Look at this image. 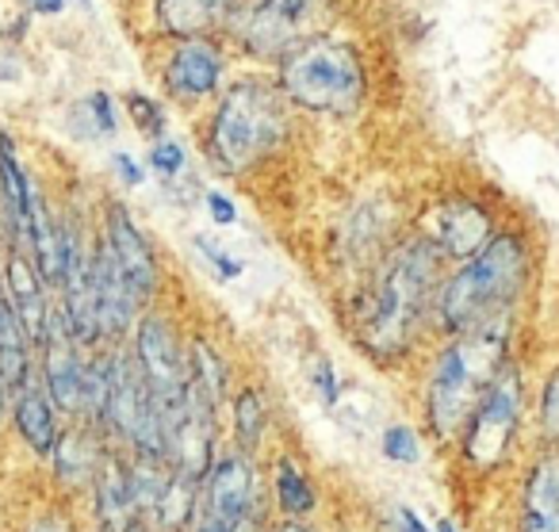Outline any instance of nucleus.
<instances>
[{"label":"nucleus","mask_w":559,"mask_h":532,"mask_svg":"<svg viewBox=\"0 0 559 532\" xmlns=\"http://www.w3.org/2000/svg\"><path fill=\"white\" fill-rule=\"evenodd\" d=\"M441 261L444 257L426 238H411L388 257L376 276L365 307H360V341L376 356L391 360L414 345L429 310H437L441 295Z\"/></svg>","instance_id":"1"},{"label":"nucleus","mask_w":559,"mask_h":532,"mask_svg":"<svg viewBox=\"0 0 559 532\" xmlns=\"http://www.w3.org/2000/svg\"><path fill=\"white\" fill-rule=\"evenodd\" d=\"M533 257L521 234H495L475 257H467L441 284L437 322L449 338L483 330L490 322L513 318L521 292L528 284Z\"/></svg>","instance_id":"2"},{"label":"nucleus","mask_w":559,"mask_h":532,"mask_svg":"<svg viewBox=\"0 0 559 532\" xmlns=\"http://www.w3.org/2000/svg\"><path fill=\"white\" fill-rule=\"evenodd\" d=\"M506 360H510V318L460 333L437 353L426 387V422L437 440H452L456 433H464L467 417L475 414Z\"/></svg>","instance_id":"3"},{"label":"nucleus","mask_w":559,"mask_h":532,"mask_svg":"<svg viewBox=\"0 0 559 532\" xmlns=\"http://www.w3.org/2000/svg\"><path fill=\"white\" fill-rule=\"evenodd\" d=\"M284 127H288V116H284V101L276 88L261 81H241L218 104L207 146L226 173H241L284 139Z\"/></svg>","instance_id":"4"},{"label":"nucleus","mask_w":559,"mask_h":532,"mask_svg":"<svg viewBox=\"0 0 559 532\" xmlns=\"http://www.w3.org/2000/svg\"><path fill=\"white\" fill-rule=\"evenodd\" d=\"M284 93L311 111H353L365 96V66L349 43L307 39L284 58Z\"/></svg>","instance_id":"5"},{"label":"nucleus","mask_w":559,"mask_h":532,"mask_svg":"<svg viewBox=\"0 0 559 532\" xmlns=\"http://www.w3.org/2000/svg\"><path fill=\"white\" fill-rule=\"evenodd\" d=\"M521 406H525V383H521V368L506 360L498 379L487 387L479 399L475 414L464 425V460L475 471H490L506 460L513 437L521 425Z\"/></svg>","instance_id":"6"},{"label":"nucleus","mask_w":559,"mask_h":532,"mask_svg":"<svg viewBox=\"0 0 559 532\" xmlns=\"http://www.w3.org/2000/svg\"><path fill=\"white\" fill-rule=\"evenodd\" d=\"M134 364H139L142 379H146L150 394L162 410L165 429H169L185 410L188 394H192V360H188L177 330L165 318H139V326H134Z\"/></svg>","instance_id":"7"},{"label":"nucleus","mask_w":559,"mask_h":532,"mask_svg":"<svg viewBox=\"0 0 559 532\" xmlns=\"http://www.w3.org/2000/svg\"><path fill=\"white\" fill-rule=\"evenodd\" d=\"M81 341L73 338L66 315L50 310L47 333H43V387H47L50 402L66 414H78L85 402V383H88V360L81 356Z\"/></svg>","instance_id":"8"},{"label":"nucleus","mask_w":559,"mask_h":532,"mask_svg":"<svg viewBox=\"0 0 559 532\" xmlns=\"http://www.w3.org/2000/svg\"><path fill=\"white\" fill-rule=\"evenodd\" d=\"M421 238L437 249L441 257H456L467 261L475 257L490 238H495V218L472 196H452V200L437 203L421 223Z\"/></svg>","instance_id":"9"},{"label":"nucleus","mask_w":559,"mask_h":532,"mask_svg":"<svg viewBox=\"0 0 559 532\" xmlns=\"http://www.w3.org/2000/svg\"><path fill=\"white\" fill-rule=\"evenodd\" d=\"M322 12V0H257L246 24L249 50L264 58L292 55L307 43V32L314 27Z\"/></svg>","instance_id":"10"},{"label":"nucleus","mask_w":559,"mask_h":532,"mask_svg":"<svg viewBox=\"0 0 559 532\" xmlns=\"http://www.w3.org/2000/svg\"><path fill=\"white\" fill-rule=\"evenodd\" d=\"M62 295H66V322L81 345L100 341V299H96V249L81 246L78 234H66V269H62Z\"/></svg>","instance_id":"11"},{"label":"nucleus","mask_w":559,"mask_h":532,"mask_svg":"<svg viewBox=\"0 0 559 532\" xmlns=\"http://www.w3.org/2000/svg\"><path fill=\"white\" fill-rule=\"evenodd\" d=\"M104 246L111 249V257L119 261V269L127 272V280H131L134 292H139L142 299L157 292L154 246L142 238V230L131 223L127 208H108V218H104Z\"/></svg>","instance_id":"12"},{"label":"nucleus","mask_w":559,"mask_h":532,"mask_svg":"<svg viewBox=\"0 0 559 532\" xmlns=\"http://www.w3.org/2000/svg\"><path fill=\"white\" fill-rule=\"evenodd\" d=\"M96 299H100V338H123L134 326L142 295L134 292V284L127 280V272L119 269V261L111 257V249L104 241L96 246Z\"/></svg>","instance_id":"13"},{"label":"nucleus","mask_w":559,"mask_h":532,"mask_svg":"<svg viewBox=\"0 0 559 532\" xmlns=\"http://www.w3.org/2000/svg\"><path fill=\"white\" fill-rule=\"evenodd\" d=\"M4 276H9V303L16 310L20 326L27 330L32 345H43V333H47L50 322V307H47V292H43V272L39 264L32 261V253H24L20 246L9 249V264H4Z\"/></svg>","instance_id":"14"},{"label":"nucleus","mask_w":559,"mask_h":532,"mask_svg":"<svg viewBox=\"0 0 559 532\" xmlns=\"http://www.w3.org/2000/svg\"><path fill=\"white\" fill-rule=\"evenodd\" d=\"M521 532H559V448L544 452L525 478Z\"/></svg>","instance_id":"15"},{"label":"nucleus","mask_w":559,"mask_h":532,"mask_svg":"<svg viewBox=\"0 0 559 532\" xmlns=\"http://www.w3.org/2000/svg\"><path fill=\"white\" fill-rule=\"evenodd\" d=\"M218 73H223V55L218 47L203 39H188L185 47H177V55L169 58V70H165V81L177 96H188V101H200V96H211L218 85Z\"/></svg>","instance_id":"16"},{"label":"nucleus","mask_w":559,"mask_h":532,"mask_svg":"<svg viewBox=\"0 0 559 532\" xmlns=\"http://www.w3.org/2000/svg\"><path fill=\"white\" fill-rule=\"evenodd\" d=\"M12 422H16L20 437L32 452L50 456L58 445V422H55V402H50L43 379H27L16 394H12Z\"/></svg>","instance_id":"17"},{"label":"nucleus","mask_w":559,"mask_h":532,"mask_svg":"<svg viewBox=\"0 0 559 532\" xmlns=\"http://www.w3.org/2000/svg\"><path fill=\"white\" fill-rule=\"evenodd\" d=\"M32 177L20 165L9 134L0 131V200H4V218L12 226V246L27 249V218H32Z\"/></svg>","instance_id":"18"},{"label":"nucleus","mask_w":559,"mask_h":532,"mask_svg":"<svg viewBox=\"0 0 559 532\" xmlns=\"http://www.w3.org/2000/svg\"><path fill=\"white\" fill-rule=\"evenodd\" d=\"M32 338L20 326L16 310H12L9 295H0V371L9 379L12 394L32 379Z\"/></svg>","instance_id":"19"},{"label":"nucleus","mask_w":559,"mask_h":532,"mask_svg":"<svg viewBox=\"0 0 559 532\" xmlns=\"http://www.w3.org/2000/svg\"><path fill=\"white\" fill-rule=\"evenodd\" d=\"M104 468V456L96 448L93 433H81V429H70L58 437L55 445V471L62 483L70 486H85V483H96Z\"/></svg>","instance_id":"20"},{"label":"nucleus","mask_w":559,"mask_h":532,"mask_svg":"<svg viewBox=\"0 0 559 532\" xmlns=\"http://www.w3.org/2000/svg\"><path fill=\"white\" fill-rule=\"evenodd\" d=\"M230 9V0H162L157 16L173 35H203Z\"/></svg>","instance_id":"21"},{"label":"nucleus","mask_w":559,"mask_h":532,"mask_svg":"<svg viewBox=\"0 0 559 532\" xmlns=\"http://www.w3.org/2000/svg\"><path fill=\"white\" fill-rule=\"evenodd\" d=\"M276 501H280V509L288 517H307L314 509V486H311V478L304 475V471L296 468V463L284 456V460L276 463Z\"/></svg>","instance_id":"22"},{"label":"nucleus","mask_w":559,"mask_h":532,"mask_svg":"<svg viewBox=\"0 0 559 532\" xmlns=\"http://www.w3.org/2000/svg\"><path fill=\"white\" fill-rule=\"evenodd\" d=\"M188 360H192V383L218 406V402H223V391H226V368L215 356V348H211L207 341H195Z\"/></svg>","instance_id":"23"},{"label":"nucleus","mask_w":559,"mask_h":532,"mask_svg":"<svg viewBox=\"0 0 559 532\" xmlns=\"http://www.w3.org/2000/svg\"><path fill=\"white\" fill-rule=\"evenodd\" d=\"M234 425H238V445L241 452H253L264 437V425H269V410H264L261 394L257 391H241L238 406H234Z\"/></svg>","instance_id":"24"},{"label":"nucleus","mask_w":559,"mask_h":532,"mask_svg":"<svg viewBox=\"0 0 559 532\" xmlns=\"http://www.w3.org/2000/svg\"><path fill=\"white\" fill-rule=\"evenodd\" d=\"M540 433L548 440H559V364L540 387Z\"/></svg>","instance_id":"25"},{"label":"nucleus","mask_w":559,"mask_h":532,"mask_svg":"<svg viewBox=\"0 0 559 532\" xmlns=\"http://www.w3.org/2000/svg\"><path fill=\"white\" fill-rule=\"evenodd\" d=\"M383 456L395 463H414L418 460V437H414V429H406V425H391L388 433H383Z\"/></svg>","instance_id":"26"},{"label":"nucleus","mask_w":559,"mask_h":532,"mask_svg":"<svg viewBox=\"0 0 559 532\" xmlns=\"http://www.w3.org/2000/svg\"><path fill=\"white\" fill-rule=\"evenodd\" d=\"M150 169H157L162 177H177V173L185 169V150H180L177 142H157V146L150 150Z\"/></svg>","instance_id":"27"},{"label":"nucleus","mask_w":559,"mask_h":532,"mask_svg":"<svg viewBox=\"0 0 559 532\" xmlns=\"http://www.w3.org/2000/svg\"><path fill=\"white\" fill-rule=\"evenodd\" d=\"M131 111H134V119H139V131L142 134H162V127H165V119H162V111H157V104H150L146 96H131Z\"/></svg>","instance_id":"28"},{"label":"nucleus","mask_w":559,"mask_h":532,"mask_svg":"<svg viewBox=\"0 0 559 532\" xmlns=\"http://www.w3.org/2000/svg\"><path fill=\"white\" fill-rule=\"evenodd\" d=\"M195 246H200V253L207 257L211 264H215V269H218V276H223V280H234V276H238V272H241V264L234 261V257H226V253H223V246H218V241L195 238Z\"/></svg>","instance_id":"29"},{"label":"nucleus","mask_w":559,"mask_h":532,"mask_svg":"<svg viewBox=\"0 0 559 532\" xmlns=\"http://www.w3.org/2000/svg\"><path fill=\"white\" fill-rule=\"evenodd\" d=\"M311 376H314V387H319L322 402H326V406H334V402H337V376H334V368H330L326 360H319Z\"/></svg>","instance_id":"30"},{"label":"nucleus","mask_w":559,"mask_h":532,"mask_svg":"<svg viewBox=\"0 0 559 532\" xmlns=\"http://www.w3.org/2000/svg\"><path fill=\"white\" fill-rule=\"evenodd\" d=\"M88 108H93L96 123H100V134H111V131H116V116H111L108 93H93V96H88Z\"/></svg>","instance_id":"31"},{"label":"nucleus","mask_w":559,"mask_h":532,"mask_svg":"<svg viewBox=\"0 0 559 532\" xmlns=\"http://www.w3.org/2000/svg\"><path fill=\"white\" fill-rule=\"evenodd\" d=\"M207 208H211V215H215L218 226H230L234 223V203L226 200L223 192H207Z\"/></svg>","instance_id":"32"},{"label":"nucleus","mask_w":559,"mask_h":532,"mask_svg":"<svg viewBox=\"0 0 559 532\" xmlns=\"http://www.w3.org/2000/svg\"><path fill=\"white\" fill-rule=\"evenodd\" d=\"M116 169L123 177V185H142V169L134 165L131 154H116Z\"/></svg>","instance_id":"33"},{"label":"nucleus","mask_w":559,"mask_h":532,"mask_svg":"<svg viewBox=\"0 0 559 532\" xmlns=\"http://www.w3.org/2000/svg\"><path fill=\"white\" fill-rule=\"evenodd\" d=\"M395 517H399V521H395V524H399V532H429L426 524L418 521V513H414V509L399 506V513H395Z\"/></svg>","instance_id":"34"},{"label":"nucleus","mask_w":559,"mask_h":532,"mask_svg":"<svg viewBox=\"0 0 559 532\" xmlns=\"http://www.w3.org/2000/svg\"><path fill=\"white\" fill-rule=\"evenodd\" d=\"M32 532H70V524H66L62 517H43V521L35 524Z\"/></svg>","instance_id":"35"},{"label":"nucleus","mask_w":559,"mask_h":532,"mask_svg":"<svg viewBox=\"0 0 559 532\" xmlns=\"http://www.w3.org/2000/svg\"><path fill=\"white\" fill-rule=\"evenodd\" d=\"M27 4H32L35 12H47V16H50V12H62L66 9V0H27Z\"/></svg>","instance_id":"36"},{"label":"nucleus","mask_w":559,"mask_h":532,"mask_svg":"<svg viewBox=\"0 0 559 532\" xmlns=\"http://www.w3.org/2000/svg\"><path fill=\"white\" fill-rule=\"evenodd\" d=\"M9 399H12V387H9V379H4V371H0V417L9 410Z\"/></svg>","instance_id":"37"},{"label":"nucleus","mask_w":559,"mask_h":532,"mask_svg":"<svg viewBox=\"0 0 559 532\" xmlns=\"http://www.w3.org/2000/svg\"><path fill=\"white\" fill-rule=\"evenodd\" d=\"M276 532H314V529H311V524H307V521H299V517H292V521H284Z\"/></svg>","instance_id":"38"},{"label":"nucleus","mask_w":559,"mask_h":532,"mask_svg":"<svg viewBox=\"0 0 559 532\" xmlns=\"http://www.w3.org/2000/svg\"><path fill=\"white\" fill-rule=\"evenodd\" d=\"M437 532H456V529H452V521H441L437 524Z\"/></svg>","instance_id":"39"},{"label":"nucleus","mask_w":559,"mask_h":532,"mask_svg":"<svg viewBox=\"0 0 559 532\" xmlns=\"http://www.w3.org/2000/svg\"><path fill=\"white\" fill-rule=\"evenodd\" d=\"M100 532H127V529H111V524H104V529Z\"/></svg>","instance_id":"40"}]
</instances>
